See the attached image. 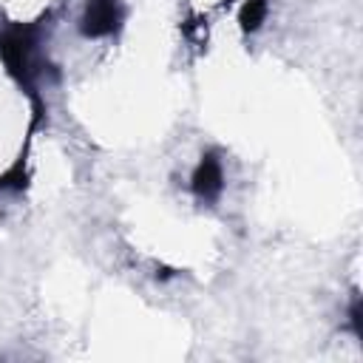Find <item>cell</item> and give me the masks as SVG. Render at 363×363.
<instances>
[{
    "instance_id": "5",
    "label": "cell",
    "mask_w": 363,
    "mask_h": 363,
    "mask_svg": "<svg viewBox=\"0 0 363 363\" xmlns=\"http://www.w3.org/2000/svg\"><path fill=\"white\" fill-rule=\"evenodd\" d=\"M26 184H28V170H26V159L20 156V159L0 176V190L20 193V190H26Z\"/></svg>"
},
{
    "instance_id": "3",
    "label": "cell",
    "mask_w": 363,
    "mask_h": 363,
    "mask_svg": "<svg viewBox=\"0 0 363 363\" xmlns=\"http://www.w3.org/2000/svg\"><path fill=\"white\" fill-rule=\"evenodd\" d=\"M190 190L201 201H216L221 196V190H224V164L213 150L204 153L201 162L196 164V170L190 176Z\"/></svg>"
},
{
    "instance_id": "4",
    "label": "cell",
    "mask_w": 363,
    "mask_h": 363,
    "mask_svg": "<svg viewBox=\"0 0 363 363\" xmlns=\"http://www.w3.org/2000/svg\"><path fill=\"white\" fill-rule=\"evenodd\" d=\"M269 11V0H244L241 11H238V23L244 31H258L261 23L267 20Z\"/></svg>"
},
{
    "instance_id": "1",
    "label": "cell",
    "mask_w": 363,
    "mask_h": 363,
    "mask_svg": "<svg viewBox=\"0 0 363 363\" xmlns=\"http://www.w3.org/2000/svg\"><path fill=\"white\" fill-rule=\"evenodd\" d=\"M40 40V23H28V26H11L6 31H0V60L6 65V71L31 94V99H37L34 91V48Z\"/></svg>"
},
{
    "instance_id": "2",
    "label": "cell",
    "mask_w": 363,
    "mask_h": 363,
    "mask_svg": "<svg viewBox=\"0 0 363 363\" xmlns=\"http://www.w3.org/2000/svg\"><path fill=\"white\" fill-rule=\"evenodd\" d=\"M125 20V9L119 0H88L79 28L85 37H111L119 31Z\"/></svg>"
},
{
    "instance_id": "6",
    "label": "cell",
    "mask_w": 363,
    "mask_h": 363,
    "mask_svg": "<svg viewBox=\"0 0 363 363\" xmlns=\"http://www.w3.org/2000/svg\"><path fill=\"white\" fill-rule=\"evenodd\" d=\"M360 298H354L352 301V306H349V323H352V329H354V335L360 337L363 335V320H360Z\"/></svg>"
}]
</instances>
